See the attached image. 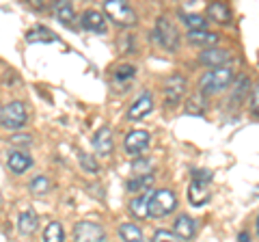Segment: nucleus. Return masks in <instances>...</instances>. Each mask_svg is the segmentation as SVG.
I'll return each instance as SVG.
<instances>
[{
    "label": "nucleus",
    "mask_w": 259,
    "mask_h": 242,
    "mask_svg": "<svg viewBox=\"0 0 259 242\" xmlns=\"http://www.w3.org/2000/svg\"><path fill=\"white\" fill-rule=\"evenodd\" d=\"M233 80V69L231 67H214L212 71L203 74V78L199 80V93L201 95H212L221 93Z\"/></svg>",
    "instance_id": "nucleus-1"
},
{
    "label": "nucleus",
    "mask_w": 259,
    "mask_h": 242,
    "mask_svg": "<svg viewBox=\"0 0 259 242\" xmlns=\"http://www.w3.org/2000/svg\"><path fill=\"white\" fill-rule=\"evenodd\" d=\"M26 119L28 112L22 102H9L0 108V126L7 128V130H20V128L26 126Z\"/></svg>",
    "instance_id": "nucleus-2"
},
{
    "label": "nucleus",
    "mask_w": 259,
    "mask_h": 242,
    "mask_svg": "<svg viewBox=\"0 0 259 242\" xmlns=\"http://www.w3.org/2000/svg\"><path fill=\"white\" fill-rule=\"evenodd\" d=\"M177 208V199L173 195V190L162 188V190H153L149 195V216H168Z\"/></svg>",
    "instance_id": "nucleus-3"
},
{
    "label": "nucleus",
    "mask_w": 259,
    "mask_h": 242,
    "mask_svg": "<svg viewBox=\"0 0 259 242\" xmlns=\"http://www.w3.org/2000/svg\"><path fill=\"white\" fill-rule=\"evenodd\" d=\"M104 11L119 26H134L136 24V13L125 0H106L104 3Z\"/></svg>",
    "instance_id": "nucleus-4"
},
{
    "label": "nucleus",
    "mask_w": 259,
    "mask_h": 242,
    "mask_svg": "<svg viewBox=\"0 0 259 242\" xmlns=\"http://www.w3.org/2000/svg\"><path fill=\"white\" fill-rule=\"evenodd\" d=\"M186 87H188V80H186L182 74H173L164 80V89H162V93H164V102L175 106V104H180L184 93H186Z\"/></svg>",
    "instance_id": "nucleus-5"
},
{
    "label": "nucleus",
    "mask_w": 259,
    "mask_h": 242,
    "mask_svg": "<svg viewBox=\"0 0 259 242\" xmlns=\"http://www.w3.org/2000/svg\"><path fill=\"white\" fill-rule=\"evenodd\" d=\"M153 35H156L158 44L162 48H166V50H175L177 44H180V33H177V28L166 18H158L156 33H153Z\"/></svg>",
    "instance_id": "nucleus-6"
},
{
    "label": "nucleus",
    "mask_w": 259,
    "mask_h": 242,
    "mask_svg": "<svg viewBox=\"0 0 259 242\" xmlns=\"http://www.w3.org/2000/svg\"><path fill=\"white\" fill-rule=\"evenodd\" d=\"M104 238H106V231L97 223L80 221L74 227V242H104Z\"/></svg>",
    "instance_id": "nucleus-7"
},
{
    "label": "nucleus",
    "mask_w": 259,
    "mask_h": 242,
    "mask_svg": "<svg viewBox=\"0 0 259 242\" xmlns=\"http://www.w3.org/2000/svg\"><path fill=\"white\" fill-rule=\"evenodd\" d=\"M91 143H93V149H95L97 156H102V158L110 156L112 154V147H115V143H112V130H110L108 126L100 128V130L95 132Z\"/></svg>",
    "instance_id": "nucleus-8"
},
{
    "label": "nucleus",
    "mask_w": 259,
    "mask_h": 242,
    "mask_svg": "<svg viewBox=\"0 0 259 242\" xmlns=\"http://www.w3.org/2000/svg\"><path fill=\"white\" fill-rule=\"evenodd\" d=\"M231 61V52L229 50H218V48H209L199 54V63L207 67H225V63Z\"/></svg>",
    "instance_id": "nucleus-9"
},
{
    "label": "nucleus",
    "mask_w": 259,
    "mask_h": 242,
    "mask_svg": "<svg viewBox=\"0 0 259 242\" xmlns=\"http://www.w3.org/2000/svg\"><path fill=\"white\" fill-rule=\"evenodd\" d=\"M149 134L145 132V130H134V132H130L127 136H125V151L127 154H132V156H139V154H143L145 149L149 147Z\"/></svg>",
    "instance_id": "nucleus-10"
},
{
    "label": "nucleus",
    "mask_w": 259,
    "mask_h": 242,
    "mask_svg": "<svg viewBox=\"0 0 259 242\" xmlns=\"http://www.w3.org/2000/svg\"><path fill=\"white\" fill-rule=\"evenodd\" d=\"M175 236L177 238H182V240H190L197 236V223H194V219H190L188 214H182V216H177V221H175Z\"/></svg>",
    "instance_id": "nucleus-11"
},
{
    "label": "nucleus",
    "mask_w": 259,
    "mask_h": 242,
    "mask_svg": "<svg viewBox=\"0 0 259 242\" xmlns=\"http://www.w3.org/2000/svg\"><path fill=\"white\" fill-rule=\"evenodd\" d=\"M7 165L13 173H26L28 169L32 167V158L26 154V151H11L9 156H7Z\"/></svg>",
    "instance_id": "nucleus-12"
},
{
    "label": "nucleus",
    "mask_w": 259,
    "mask_h": 242,
    "mask_svg": "<svg viewBox=\"0 0 259 242\" xmlns=\"http://www.w3.org/2000/svg\"><path fill=\"white\" fill-rule=\"evenodd\" d=\"M153 108V100H151V93H143L139 100H136L132 106H130V112H127V117L130 119H143L145 115H149Z\"/></svg>",
    "instance_id": "nucleus-13"
},
{
    "label": "nucleus",
    "mask_w": 259,
    "mask_h": 242,
    "mask_svg": "<svg viewBox=\"0 0 259 242\" xmlns=\"http://www.w3.org/2000/svg\"><path fill=\"white\" fill-rule=\"evenodd\" d=\"M82 26L91 33H106V20L104 15L95 9H89L84 15H82Z\"/></svg>",
    "instance_id": "nucleus-14"
},
{
    "label": "nucleus",
    "mask_w": 259,
    "mask_h": 242,
    "mask_svg": "<svg viewBox=\"0 0 259 242\" xmlns=\"http://www.w3.org/2000/svg\"><path fill=\"white\" fill-rule=\"evenodd\" d=\"M188 42L192 46H201V48H214L218 44V35L216 33H209V30H188Z\"/></svg>",
    "instance_id": "nucleus-15"
},
{
    "label": "nucleus",
    "mask_w": 259,
    "mask_h": 242,
    "mask_svg": "<svg viewBox=\"0 0 259 242\" xmlns=\"http://www.w3.org/2000/svg\"><path fill=\"white\" fill-rule=\"evenodd\" d=\"M18 227H20V233L24 236H30L35 233L37 227H39V219H37V212L32 208H26L24 212L20 214V221H18Z\"/></svg>",
    "instance_id": "nucleus-16"
},
{
    "label": "nucleus",
    "mask_w": 259,
    "mask_h": 242,
    "mask_svg": "<svg viewBox=\"0 0 259 242\" xmlns=\"http://www.w3.org/2000/svg\"><path fill=\"white\" fill-rule=\"evenodd\" d=\"M54 15L56 20L65 26H71V22L76 20V11H74V5L67 3V0H61V3H54Z\"/></svg>",
    "instance_id": "nucleus-17"
},
{
    "label": "nucleus",
    "mask_w": 259,
    "mask_h": 242,
    "mask_svg": "<svg viewBox=\"0 0 259 242\" xmlns=\"http://www.w3.org/2000/svg\"><path fill=\"white\" fill-rule=\"evenodd\" d=\"M188 199L192 206H203L209 201V190H207V184H201V182H194L190 184L188 188Z\"/></svg>",
    "instance_id": "nucleus-18"
},
{
    "label": "nucleus",
    "mask_w": 259,
    "mask_h": 242,
    "mask_svg": "<svg viewBox=\"0 0 259 242\" xmlns=\"http://www.w3.org/2000/svg\"><path fill=\"white\" fill-rule=\"evenodd\" d=\"M149 195L151 192H143V195L130 201V212H132L136 219H147L149 216Z\"/></svg>",
    "instance_id": "nucleus-19"
},
{
    "label": "nucleus",
    "mask_w": 259,
    "mask_h": 242,
    "mask_svg": "<svg viewBox=\"0 0 259 242\" xmlns=\"http://www.w3.org/2000/svg\"><path fill=\"white\" fill-rule=\"evenodd\" d=\"M207 15L214 22H221V24H227L231 20V11H229V7H227L225 3H212L207 7Z\"/></svg>",
    "instance_id": "nucleus-20"
},
{
    "label": "nucleus",
    "mask_w": 259,
    "mask_h": 242,
    "mask_svg": "<svg viewBox=\"0 0 259 242\" xmlns=\"http://www.w3.org/2000/svg\"><path fill=\"white\" fill-rule=\"evenodd\" d=\"M151 184H153V175H136L134 180H130L127 182V190L130 192H149V188H151Z\"/></svg>",
    "instance_id": "nucleus-21"
},
{
    "label": "nucleus",
    "mask_w": 259,
    "mask_h": 242,
    "mask_svg": "<svg viewBox=\"0 0 259 242\" xmlns=\"http://www.w3.org/2000/svg\"><path fill=\"white\" fill-rule=\"evenodd\" d=\"M119 233H121V238H123L125 242H145L141 229L136 227V225H132V223H123V225H121Z\"/></svg>",
    "instance_id": "nucleus-22"
},
{
    "label": "nucleus",
    "mask_w": 259,
    "mask_h": 242,
    "mask_svg": "<svg viewBox=\"0 0 259 242\" xmlns=\"http://www.w3.org/2000/svg\"><path fill=\"white\" fill-rule=\"evenodd\" d=\"M44 242H65V231H63V225L52 221L50 225L46 227L44 231Z\"/></svg>",
    "instance_id": "nucleus-23"
},
{
    "label": "nucleus",
    "mask_w": 259,
    "mask_h": 242,
    "mask_svg": "<svg viewBox=\"0 0 259 242\" xmlns=\"http://www.w3.org/2000/svg\"><path fill=\"white\" fill-rule=\"evenodd\" d=\"M48 190H50V180H48L46 175L32 177V182H30V192L32 195H46Z\"/></svg>",
    "instance_id": "nucleus-24"
},
{
    "label": "nucleus",
    "mask_w": 259,
    "mask_h": 242,
    "mask_svg": "<svg viewBox=\"0 0 259 242\" xmlns=\"http://www.w3.org/2000/svg\"><path fill=\"white\" fill-rule=\"evenodd\" d=\"M26 42H30V44H35V42H56V37L48 28H35L26 35Z\"/></svg>",
    "instance_id": "nucleus-25"
},
{
    "label": "nucleus",
    "mask_w": 259,
    "mask_h": 242,
    "mask_svg": "<svg viewBox=\"0 0 259 242\" xmlns=\"http://www.w3.org/2000/svg\"><path fill=\"white\" fill-rule=\"evenodd\" d=\"M248 89H250V80H248L246 76L238 78V83H236V93L231 95V104H238V102L248 93Z\"/></svg>",
    "instance_id": "nucleus-26"
},
{
    "label": "nucleus",
    "mask_w": 259,
    "mask_h": 242,
    "mask_svg": "<svg viewBox=\"0 0 259 242\" xmlns=\"http://www.w3.org/2000/svg\"><path fill=\"white\" fill-rule=\"evenodd\" d=\"M182 20L186 22V26L190 30H203L205 28V20L197 13H182Z\"/></svg>",
    "instance_id": "nucleus-27"
},
{
    "label": "nucleus",
    "mask_w": 259,
    "mask_h": 242,
    "mask_svg": "<svg viewBox=\"0 0 259 242\" xmlns=\"http://www.w3.org/2000/svg\"><path fill=\"white\" fill-rule=\"evenodd\" d=\"M78 160H80V165H82L84 171H89V173H97V171H100V165L95 163V158L84 154V151H78Z\"/></svg>",
    "instance_id": "nucleus-28"
},
{
    "label": "nucleus",
    "mask_w": 259,
    "mask_h": 242,
    "mask_svg": "<svg viewBox=\"0 0 259 242\" xmlns=\"http://www.w3.org/2000/svg\"><path fill=\"white\" fill-rule=\"evenodd\" d=\"M205 108V102H203V95H194V98H190L188 106H186V112H190V115H201Z\"/></svg>",
    "instance_id": "nucleus-29"
},
{
    "label": "nucleus",
    "mask_w": 259,
    "mask_h": 242,
    "mask_svg": "<svg viewBox=\"0 0 259 242\" xmlns=\"http://www.w3.org/2000/svg\"><path fill=\"white\" fill-rule=\"evenodd\" d=\"M151 242H184L182 238H177L173 231H166V229H160L153 233V240Z\"/></svg>",
    "instance_id": "nucleus-30"
},
{
    "label": "nucleus",
    "mask_w": 259,
    "mask_h": 242,
    "mask_svg": "<svg viewBox=\"0 0 259 242\" xmlns=\"http://www.w3.org/2000/svg\"><path fill=\"white\" fill-rule=\"evenodd\" d=\"M136 74V67L134 65H121L115 71V80H132Z\"/></svg>",
    "instance_id": "nucleus-31"
},
{
    "label": "nucleus",
    "mask_w": 259,
    "mask_h": 242,
    "mask_svg": "<svg viewBox=\"0 0 259 242\" xmlns=\"http://www.w3.org/2000/svg\"><path fill=\"white\" fill-rule=\"evenodd\" d=\"M9 143L15 145V147H28L32 143V139H30V134H13L9 139Z\"/></svg>",
    "instance_id": "nucleus-32"
},
{
    "label": "nucleus",
    "mask_w": 259,
    "mask_h": 242,
    "mask_svg": "<svg viewBox=\"0 0 259 242\" xmlns=\"http://www.w3.org/2000/svg\"><path fill=\"white\" fill-rule=\"evenodd\" d=\"M250 110H253V115H257L259 110V91L253 89V98H250Z\"/></svg>",
    "instance_id": "nucleus-33"
},
{
    "label": "nucleus",
    "mask_w": 259,
    "mask_h": 242,
    "mask_svg": "<svg viewBox=\"0 0 259 242\" xmlns=\"http://www.w3.org/2000/svg\"><path fill=\"white\" fill-rule=\"evenodd\" d=\"M143 167H145V169H149V160H143V163H141V160H136V163L132 165V169H134L136 173H141V169H143Z\"/></svg>",
    "instance_id": "nucleus-34"
},
{
    "label": "nucleus",
    "mask_w": 259,
    "mask_h": 242,
    "mask_svg": "<svg viewBox=\"0 0 259 242\" xmlns=\"http://www.w3.org/2000/svg\"><path fill=\"white\" fill-rule=\"evenodd\" d=\"M238 240H240V242H250V238H248V233H246V231H242Z\"/></svg>",
    "instance_id": "nucleus-35"
}]
</instances>
